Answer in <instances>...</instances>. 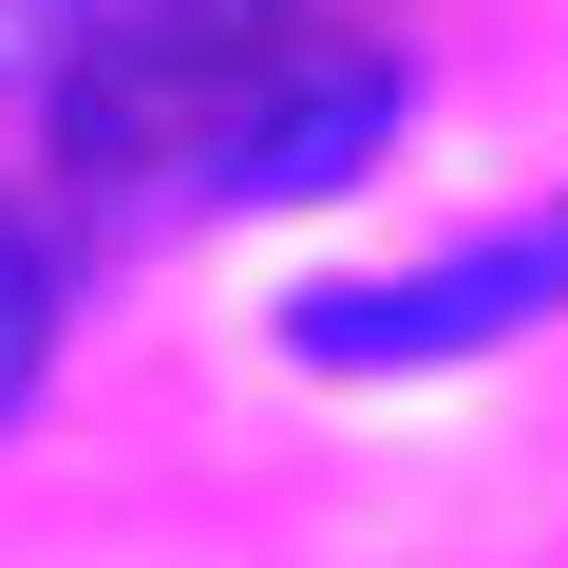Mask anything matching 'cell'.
<instances>
[{
    "instance_id": "1",
    "label": "cell",
    "mask_w": 568,
    "mask_h": 568,
    "mask_svg": "<svg viewBox=\"0 0 568 568\" xmlns=\"http://www.w3.org/2000/svg\"><path fill=\"white\" fill-rule=\"evenodd\" d=\"M568 323V227H493V246H436V265H379V284H304L284 342L323 379H417V361H493Z\"/></svg>"
},
{
    "instance_id": "2",
    "label": "cell",
    "mask_w": 568,
    "mask_h": 568,
    "mask_svg": "<svg viewBox=\"0 0 568 568\" xmlns=\"http://www.w3.org/2000/svg\"><path fill=\"white\" fill-rule=\"evenodd\" d=\"M398 95H417V77H398L379 39H304V58H265V77L190 133L171 190H190V209H304V190H342V171L398 133Z\"/></svg>"
},
{
    "instance_id": "3",
    "label": "cell",
    "mask_w": 568,
    "mask_h": 568,
    "mask_svg": "<svg viewBox=\"0 0 568 568\" xmlns=\"http://www.w3.org/2000/svg\"><path fill=\"white\" fill-rule=\"evenodd\" d=\"M39 323H58V284H39L20 209H0V417H20V379H39Z\"/></svg>"
}]
</instances>
